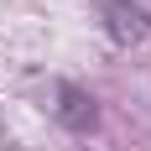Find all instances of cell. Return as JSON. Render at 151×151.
Returning <instances> with one entry per match:
<instances>
[{"label":"cell","mask_w":151,"mask_h":151,"mask_svg":"<svg viewBox=\"0 0 151 151\" xmlns=\"http://www.w3.org/2000/svg\"><path fill=\"white\" fill-rule=\"evenodd\" d=\"M58 120L63 130H73V136H89L94 125H99V109H94V99L78 83H58Z\"/></svg>","instance_id":"cell-2"},{"label":"cell","mask_w":151,"mask_h":151,"mask_svg":"<svg viewBox=\"0 0 151 151\" xmlns=\"http://www.w3.org/2000/svg\"><path fill=\"white\" fill-rule=\"evenodd\" d=\"M99 5H104V31H109V42H120V47L146 42L151 11L141 5V0H99Z\"/></svg>","instance_id":"cell-1"}]
</instances>
